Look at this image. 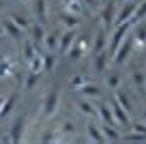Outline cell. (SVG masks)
I'll return each mask as SVG.
<instances>
[{
	"label": "cell",
	"mask_w": 146,
	"mask_h": 144,
	"mask_svg": "<svg viewBox=\"0 0 146 144\" xmlns=\"http://www.w3.org/2000/svg\"><path fill=\"white\" fill-rule=\"evenodd\" d=\"M120 84H123V75H120L118 71H105V86H108L110 90H116L120 88Z\"/></svg>",
	"instance_id": "obj_27"
},
{
	"label": "cell",
	"mask_w": 146,
	"mask_h": 144,
	"mask_svg": "<svg viewBox=\"0 0 146 144\" xmlns=\"http://www.w3.org/2000/svg\"><path fill=\"white\" fill-rule=\"evenodd\" d=\"M17 99H19L17 93H11V95H7V97H5L2 108H0V121H2V118H9L11 114H13L15 105H17Z\"/></svg>",
	"instance_id": "obj_18"
},
{
	"label": "cell",
	"mask_w": 146,
	"mask_h": 144,
	"mask_svg": "<svg viewBox=\"0 0 146 144\" xmlns=\"http://www.w3.org/2000/svg\"><path fill=\"white\" fill-rule=\"evenodd\" d=\"M26 129H28L26 116H15L9 127V133H5V140L7 142H22L26 138Z\"/></svg>",
	"instance_id": "obj_4"
},
{
	"label": "cell",
	"mask_w": 146,
	"mask_h": 144,
	"mask_svg": "<svg viewBox=\"0 0 146 144\" xmlns=\"http://www.w3.org/2000/svg\"><path fill=\"white\" fill-rule=\"evenodd\" d=\"M0 140H5V133H0Z\"/></svg>",
	"instance_id": "obj_39"
},
{
	"label": "cell",
	"mask_w": 146,
	"mask_h": 144,
	"mask_svg": "<svg viewBox=\"0 0 146 144\" xmlns=\"http://www.w3.org/2000/svg\"><path fill=\"white\" fill-rule=\"evenodd\" d=\"M86 82H90V77H88L86 73H78V75H73L71 80H69V86L75 90V88H80V86H84Z\"/></svg>",
	"instance_id": "obj_31"
},
{
	"label": "cell",
	"mask_w": 146,
	"mask_h": 144,
	"mask_svg": "<svg viewBox=\"0 0 146 144\" xmlns=\"http://www.w3.org/2000/svg\"><path fill=\"white\" fill-rule=\"evenodd\" d=\"M75 93L80 95V97H86V99H101V95H103V90H101L99 84H95V82H86L84 86H80V88H75Z\"/></svg>",
	"instance_id": "obj_13"
},
{
	"label": "cell",
	"mask_w": 146,
	"mask_h": 144,
	"mask_svg": "<svg viewBox=\"0 0 146 144\" xmlns=\"http://www.w3.org/2000/svg\"><path fill=\"white\" fill-rule=\"evenodd\" d=\"M84 131H86V138L90 140V142H105V135H103V127L101 125H97L92 118H88V123H86V127H84Z\"/></svg>",
	"instance_id": "obj_14"
},
{
	"label": "cell",
	"mask_w": 146,
	"mask_h": 144,
	"mask_svg": "<svg viewBox=\"0 0 146 144\" xmlns=\"http://www.w3.org/2000/svg\"><path fill=\"white\" fill-rule=\"evenodd\" d=\"M118 2H120V0H103V2H101V7H99L101 26L114 28V24H116V13H118Z\"/></svg>",
	"instance_id": "obj_3"
},
{
	"label": "cell",
	"mask_w": 146,
	"mask_h": 144,
	"mask_svg": "<svg viewBox=\"0 0 146 144\" xmlns=\"http://www.w3.org/2000/svg\"><path fill=\"white\" fill-rule=\"evenodd\" d=\"M56 67V52H45L43 54V73H52Z\"/></svg>",
	"instance_id": "obj_29"
},
{
	"label": "cell",
	"mask_w": 146,
	"mask_h": 144,
	"mask_svg": "<svg viewBox=\"0 0 146 144\" xmlns=\"http://www.w3.org/2000/svg\"><path fill=\"white\" fill-rule=\"evenodd\" d=\"M120 2H125V0H120Z\"/></svg>",
	"instance_id": "obj_40"
},
{
	"label": "cell",
	"mask_w": 146,
	"mask_h": 144,
	"mask_svg": "<svg viewBox=\"0 0 146 144\" xmlns=\"http://www.w3.org/2000/svg\"><path fill=\"white\" fill-rule=\"evenodd\" d=\"M112 56H110V52L108 50H103V52H97V54H92V71L95 73H105L108 71V67L112 65Z\"/></svg>",
	"instance_id": "obj_12"
},
{
	"label": "cell",
	"mask_w": 146,
	"mask_h": 144,
	"mask_svg": "<svg viewBox=\"0 0 146 144\" xmlns=\"http://www.w3.org/2000/svg\"><path fill=\"white\" fill-rule=\"evenodd\" d=\"M30 13L35 15L36 19L45 22L47 19V13H50V7H47V0H30Z\"/></svg>",
	"instance_id": "obj_16"
},
{
	"label": "cell",
	"mask_w": 146,
	"mask_h": 144,
	"mask_svg": "<svg viewBox=\"0 0 146 144\" xmlns=\"http://www.w3.org/2000/svg\"><path fill=\"white\" fill-rule=\"evenodd\" d=\"M9 17L13 19V22L17 24V26L22 28L24 32H28V30H30V24H32V19L28 17L26 13H19V11H11V13H9Z\"/></svg>",
	"instance_id": "obj_25"
},
{
	"label": "cell",
	"mask_w": 146,
	"mask_h": 144,
	"mask_svg": "<svg viewBox=\"0 0 146 144\" xmlns=\"http://www.w3.org/2000/svg\"><path fill=\"white\" fill-rule=\"evenodd\" d=\"M133 47H135V45H133V39H131V37H127V39L118 45V50L112 54V65H114V67H125V63L129 60Z\"/></svg>",
	"instance_id": "obj_5"
},
{
	"label": "cell",
	"mask_w": 146,
	"mask_h": 144,
	"mask_svg": "<svg viewBox=\"0 0 146 144\" xmlns=\"http://www.w3.org/2000/svg\"><path fill=\"white\" fill-rule=\"evenodd\" d=\"M140 19H146V0H140V5H137L135 15H133V19H131V22L135 24V22H140Z\"/></svg>",
	"instance_id": "obj_32"
},
{
	"label": "cell",
	"mask_w": 146,
	"mask_h": 144,
	"mask_svg": "<svg viewBox=\"0 0 146 144\" xmlns=\"http://www.w3.org/2000/svg\"><path fill=\"white\" fill-rule=\"evenodd\" d=\"M108 41H110L108 28H105V26L97 28L95 37L90 39V54H97V52H103V50H108Z\"/></svg>",
	"instance_id": "obj_8"
},
{
	"label": "cell",
	"mask_w": 146,
	"mask_h": 144,
	"mask_svg": "<svg viewBox=\"0 0 146 144\" xmlns=\"http://www.w3.org/2000/svg\"><path fill=\"white\" fill-rule=\"evenodd\" d=\"M19 2H24V5H28V2H30V0H19Z\"/></svg>",
	"instance_id": "obj_38"
},
{
	"label": "cell",
	"mask_w": 146,
	"mask_h": 144,
	"mask_svg": "<svg viewBox=\"0 0 146 144\" xmlns=\"http://www.w3.org/2000/svg\"><path fill=\"white\" fill-rule=\"evenodd\" d=\"M131 39H133V45H135V47H142V45L146 43V24H142V26L135 28V35H133Z\"/></svg>",
	"instance_id": "obj_30"
},
{
	"label": "cell",
	"mask_w": 146,
	"mask_h": 144,
	"mask_svg": "<svg viewBox=\"0 0 146 144\" xmlns=\"http://www.w3.org/2000/svg\"><path fill=\"white\" fill-rule=\"evenodd\" d=\"M129 77H131L133 88L140 90V93H144V88H146V71H142V69H133Z\"/></svg>",
	"instance_id": "obj_23"
},
{
	"label": "cell",
	"mask_w": 146,
	"mask_h": 144,
	"mask_svg": "<svg viewBox=\"0 0 146 144\" xmlns=\"http://www.w3.org/2000/svg\"><path fill=\"white\" fill-rule=\"evenodd\" d=\"M142 121L146 123V110H144V112H142Z\"/></svg>",
	"instance_id": "obj_36"
},
{
	"label": "cell",
	"mask_w": 146,
	"mask_h": 144,
	"mask_svg": "<svg viewBox=\"0 0 146 144\" xmlns=\"http://www.w3.org/2000/svg\"><path fill=\"white\" fill-rule=\"evenodd\" d=\"M41 47L45 52H56V50H58V35H56V32H47Z\"/></svg>",
	"instance_id": "obj_28"
},
{
	"label": "cell",
	"mask_w": 146,
	"mask_h": 144,
	"mask_svg": "<svg viewBox=\"0 0 146 144\" xmlns=\"http://www.w3.org/2000/svg\"><path fill=\"white\" fill-rule=\"evenodd\" d=\"M28 35H30V39L35 41L39 47L43 45V39H45V35H47V30H45V24L41 22V19H36V22H32L30 24V30H28Z\"/></svg>",
	"instance_id": "obj_15"
},
{
	"label": "cell",
	"mask_w": 146,
	"mask_h": 144,
	"mask_svg": "<svg viewBox=\"0 0 146 144\" xmlns=\"http://www.w3.org/2000/svg\"><path fill=\"white\" fill-rule=\"evenodd\" d=\"M75 110H78L84 118H99L97 105L92 103V99H86V97H80L78 95V99H75Z\"/></svg>",
	"instance_id": "obj_9"
},
{
	"label": "cell",
	"mask_w": 146,
	"mask_h": 144,
	"mask_svg": "<svg viewBox=\"0 0 146 144\" xmlns=\"http://www.w3.org/2000/svg\"><path fill=\"white\" fill-rule=\"evenodd\" d=\"M58 24H62L64 28H71V30H75V28L82 24V15L69 13V11H60V13H58Z\"/></svg>",
	"instance_id": "obj_17"
},
{
	"label": "cell",
	"mask_w": 146,
	"mask_h": 144,
	"mask_svg": "<svg viewBox=\"0 0 146 144\" xmlns=\"http://www.w3.org/2000/svg\"><path fill=\"white\" fill-rule=\"evenodd\" d=\"M114 99L118 101V103L123 105V108L127 110L129 114L133 112V101H131V97H129V93H127V90H123V88H116V90H114Z\"/></svg>",
	"instance_id": "obj_24"
},
{
	"label": "cell",
	"mask_w": 146,
	"mask_h": 144,
	"mask_svg": "<svg viewBox=\"0 0 146 144\" xmlns=\"http://www.w3.org/2000/svg\"><path fill=\"white\" fill-rule=\"evenodd\" d=\"M41 52V47L35 43L32 39H26V41H22V58L26 60V63H30L32 58H35L36 54Z\"/></svg>",
	"instance_id": "obj_19"
},
{
	"label": "cell",
	"mask_w": 146,
	"mask_h": 144,
	"mask_svg": "<svg viewBox=\"0 0 146 144\" xmlns=\"http://www.w3.org/2000/svg\"><path fill=\"white\" fill-rule=\"evenodd\" d=\"M2 37H5V30H2V24H0V39H2Z\"/></svg>",
	"instance_id": "obj_35"
},
{
	"label": "cell",
	"mask_w": 146,
	"mask_h": 144,
	"mask_svg": "<svg viewBox=\"0 0 146 144\" xmlns=\"http://www.w3.org/2000/svg\"><path fill=\"white\" fill-rule=\"evenodd\" d=\"M7 7H9V2H7V0H0V11H5Z\"/></svg>",
	"instance_id": "obj_34"
},
{
	"label": "cell",
	"mask_w": 146,
	"mask_h": 144,
	"mask_svg": "<svg viewBox=\"0 0 146 144\" xmlns=\"http://www.w3.org/2000/svg\"><path fill=\"white\" fill-rule=\"evenodd\" d=\"M110 108H112V114H114L116 127H118V129H123V127H125V129H129V125H131V114H129L127 110L114 99V97L110 99Z\"/></svg>",
	"instance_id": "obj_6"
},
{
	"label": "cell",
	"mask_w": 146,
	"mask_h": 144,
	"mask_svg": "<svg viewBox=\"0 0 146 144\" xmlns=\"http://www.w3.org/2000/svg\"><path fill=\"white\" fill-rule=\"evenodd\" d=\"M75 39H78V32L75 30H71V28H64V32L62 35H58V54L60 56H64L69 50H71V45L75 43Z\"/></svg>",
	"instance_id": "obj_10"
},
{
	"label": "cell",
	"mask_w": 146,
	"mask_h": 144,
	"mask_svg": "<svg viewBox=\"0 0 146 144\" xmlns=\"http://www.w3.org/2000/svg\"><path fill=\"white\" fill-rule=\"evenodd\" d=\"M97 112H99L101 123H105V125H116L114 114H112V108H110V101H101V103L97 105Z\"/></svg>",
	"instance_id": "obj_20"
},
{
	"label": "cell",
	"mask_w": 146,
	"mask_h": 144,
	"mask_svg": "<svg viewBox=\"0 0 146 144\" xmlns=\"http://www.w3.org/2000/svg\"><path fill=\"white\" fill-rule=\"evenodd\" d=\"M82 5H84V7H88V9H92V11H99L101 0H82Z\"/></svg>",
	"instance_id": "obj_33"
},
{
	"label": "cell",
	"mask_w": 146,
	"mask_h": 144,
	"mask_svg": "<svg viewBox=\"0 0 146 144\" xmlns=\"http://www.w3.org/2000/svg\"><path fill=\"white\" fill-rule=\"evenodd\" d=\"M101 2H103V0H101Z\"/></svg>",
	"instance_id": "obj_41"
},
{
	"label": "cell",
	"mask_w": 146,
	"mask_h": 144,
	"mask_svg": "<svg viewBox=\"0 0 146 144\" xmlns=\"http://www.w3.org/2000/svg\"><path fill=\"white\" fill-rule=\"evenodd\" d=\"M2 101H5V95H0V108H2Z\"/></svg>",
	"instance_id": "obj_37"
},
{
	"label": "cell",
	"mask_w": 146,
	"mask_h": 144,
	"mask_svg": "<svg viewBox=\"0 0 146 144\" xmlns=\"http://www.w3.org/2000/svg\"><path fill=\"white\" fill-rule=\"evenodd\" d=\"M131 28H133V22H123V24H116V26L112 28V32H110V43H108V52H110V56L114 54V52L118 50V45L129 37Z\"/></svg>",
	"instance_id": "obj_2"
},
{
	"label": "cell",
	"mask_w": 146,
	"mask_h": 144,
	"mask_svg": "<svg viewBox=\"0 0 146 144\" xmlns=\"http://www.w3.org/2000/svg\"><path fill=\"white\" fill-rule=\"evenodd\" d=\"M103 127V135H105V142H118V140H123V131L118 129L116 125H101Z\"/></svg>",
	"instance_id": "obj_26"
},
{
	"label": "cell",
	"mask_w": 146,
	"mask_h": 144,
	"mask_svg": "<svg viewBox=\"0 0 146 144\" xmlns=\"http://www.w3.org/2000/svg\"><path fill=\"white\" fill-rule=\"evenodd\" d=\"M140 5V0H125L123 7H118V13H116V24H123V22H131L133 15H135V9ZM114 24V26H116Z\"/></svg>",
	"instance_id": "obj_7"
},
{
	"label": "cell",
	"mask_w": 146,
	"mask_h": 144,
	"mask_svg": "<svg viewBox=\"0 0 146 144\" xmlns=\"http://www.w3.org/2000/svg\"><path fill=\"white\" fill-rule=\"evenodd\" d=\"M58 131H60V135H62V140L75 138V133H78V125H75V121H71V118H64V121L58 125Z\"/></svg>",
	"instance_id": "obj_21"
},
{
	"label": "cell",
	"mask_w": 146,
	"mask_h": 144,
	"mask_svg": "<svg viewBox=\"0 0 146 144\" xmlns=\"http://www.w3.org/2000/svg\"><path fill=\"white\" fill-rule=\"evenodd\" d=\"M41 77H43V73H36V71H28V75H26V80H24V93H32V90L36 88V86L41 84Z\"/></svg>",
	"instance_id": "obj_22"
},
{
	"label": "cell",
	"mask_w": 146,
	"mask_h": 144,
	"mask_svg": "<svg viewBox=\"0 0 146 144\" xmlns=\"http://www.w3.org/2000/svg\"><path fill=\"white\" fill-rule=\"evenodd\" d=\"M60 95H62L60 84H52L47 88V93L43 95V101H41V118L50 121L60 112Z\"/></svg>",
	"instance_id": "obj_1"
},
{
	"label": "cell",
	"mask_w": 146,
	"mask_h": 144,
	"mask_svg": "<svg viewBox=\"0 0 146 144\" xmlns=\"http://www.w3.org/2000/svg\"><path fill=\"white\" fill-rule=\"evenodd\" d=\"M0 24H2V30H5V37H9L11 41L19 43V41L24 39V30H22V28H19V26H17V24H15L11 17H5V19H2Z\"/></svg>",
	"instance_id": "obj_11"
}]
</instances>
